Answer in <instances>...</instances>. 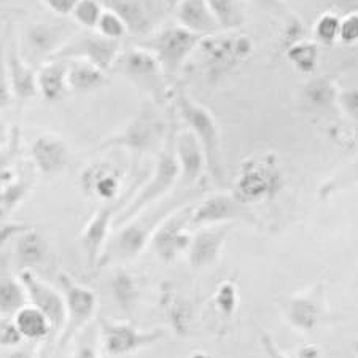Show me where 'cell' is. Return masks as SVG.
I'll list each match as a JSON object with an SVG mask.
<instances>
[{
    "instance_id": "6da1fadb",
    "label": "cell",
    "mask_w": 358,
    "mask_h": 358,
    "mask_svg": "<svg viewBox=\"0 0 358 358\" xmlns=\"http://www.w3.org/2000/svg\"><path fill=\"white\" fill-rule=\"evenodd\" d=\"M193 198V192L183 193L177 198L163 202L157 209L138 213L128 223L121 224L118 233L108 242L106 250L102 253L99 264H108L112 262H128L136 258L147 244L152 241L155 231L159 227L166 217L187 206V202Z\"/></svg>"
},
{
    "instance_id": "7a4b0ae2",
    "label": "cell",
    "mask_w": 358,
    "mask_h": 358,
    "mask_svg": "<svg viewBox=\"0 0 358 358\" xmlns=\"http://www.w3.org/2000/svg\"><path fill=\"white\" fill-rule=\"evenodd\" d=\"M174 137V129L167 132L166 145L159 152L157 167H155L153 174L147 178L145 183L142 185L138 192L132 194L128 206L118 213L117 220H115V227L117 228L132 220V218L137 217L138 213L147 210L148 207H152L155 202H158L161 198H164V196L171 192V188L177 183L178 178H180V166H178L176 155Z\"/></svg>"
},
{
    "instance_id": "3957f363",
    "label": "cell",
    "mask_w": 358,
    "mask_h": 358,
    "mask_svg": "<svg viewBox=\"0 0 358 358\" xmlns=\"http://www.w3.org/2000/svg\"><path fill=\"white\" fill-rule=\"evenodd\" d=\"M174 102L182 120L187 123L188 129L198 137L202 150H204L207 171H209L213 180L222 182L223 164L220 152V131H218L215 118L206 107L193 101L183 91H177Z\"/></svg>"
},
{
    "instance_id": "277c9868",
    "label": "cell",
    "mask_w": 358,
    "mask_h": 358,
    "mask_svg": "<svg viewBox=\"0 0 358 358\" xmlns=\"http://www.w3.org/2000/svg\"><path fill=\"white\" fill-rule=\"evenodd\" d=\"M204 37L187 31L182 26H169L142 40L138 46L148 50L163 69L164 75L174 77L182 71L185 62L192 56Z\"/></svg>"
},
{
    "instance_id": "5b68a950",
    "label": "cell",
    "mask_w": 358,
    "mask_h": 358,
    "mask_svg": "<svg viewBox=\"0 0 358 358\" xmlns=\"http://www.w3.org/2000/svg\"><path fill=\"white\" fill-rule=\"evenodd\" d=\"M206 71L210 77H222L242 64L253 51L252 38L236 31H220L201 40L198 46Z\"/></svg>"
},
{
    "instance_id": "8992f818",
    "label": "cell",
    "mask_w": 358,
    "mask_h": 358,
    "mask_svg": "<svg viewBox=\"0 0 358 358\" xmlns=\"http://www.w3.org/2000/svg\"><path fill=\"white\" fill-rule=\"evenodd\" d=\"M164 137H167L164 123L158 118L152 107L145 106L123 131L108 137L106 142L101 143L99 148H123L129 152L134 159H138L143 155L153 153L159 148Z\"/></svg>"
},
{
    "instance_id": "52a82bcc",
    "label": "cell",
    "mask_w": 358,
    "mask_h": 358,
    "mask_svg": "<svg viewBox=\"0 0 358 358\" xmlns=\"http://www.w3.org/2000/svg\"><path fill=\"white\" fill-rule=\"evenodd\" d=\"M282 185V172L273 157L252 158L242 163L233 194L247 206L275 198Z\"/></svg>"
},
{
    "instance_id": "ba28073f",
    "label": "cell",
    "mask_w": 358,
    "mask_h": 358,
    "mask_svg": "<svg viewBox=\"0 0 358 358\" xmlns=\"http://www.w3.org/2000/svg\"><path fill=\"white\" fill-rule=\"evenodd\" d=\"M120 55L121 42L103 37L97 31H85L80 34L77 32L69 38L66 45L51 59L88 61L108 72L117 64Z\"/></svg>"
},
{
    "instance_id": "9c48e42d",
    "label": "cell",
    "mask_w": 358,
    "mask_h": 358,
    "mask_svg": "<svg viewBox=\"0 0 358 358\" xmlns=\"http://www.w3.org/2000/svg\"><path fill=\"white\" fill-rule=\"evenodd\" d=\"M57 280L66 301V323L59 336V345L64 348L92 319L97 309V296L91 288L77 284L66 273L59 274Z\"/></svg>"
},
{
    "instance_id": "30bf717a",
    "label": "cell",
    "mask_w": 358,
    "mask_h": 358,
    "mask_svg": "<svg viewBox=\"0 0 358 358\" xmlns=\"http://www.w3.org/2000/svg\"><path fill=\"white\" fill-rule=\"evenodd\" d=\"M192 209L193 207H182L172 212L155 231L150 244L161 262L172 263L178 253L189 248L193 239V236L188 234V228L192 227Z\"/></svg>"
},
{
    "instance_id": "8fae6325",
    "label": "cell",
    "mask_w": 358,
    "mask_h": 358,
    "mask_svg": "<svg viewBox=\"0 0 358 358\" xmlns=\"http://www.w3.org/2000/svg\"><path fill=\"white\" fill-rule=\"evenodd\" d=\"M134 193L136 189H132L131 193L124 194L123 198H120L117 202L112 201L108 202V204L102 206L101 209L90 218V222L86 223L80 242H82L88 268H94L96 264L101 263L102 253L106 250V241L112 229V224L117 220L118 213L128 206V202L131 201V194Z\"/></svg>"
},
{
    "instance_id": "7c38bea8",
    "label": "cell",
    "mask_w": 358,
    "mask_h": 358,
    "mask_svg": "<svg viewBox=\"0 0 358 358\" xmlns=\"http://www.w3.org/2000/svg\"><path fill=\"white\" fill-rule=\"evenodd\" d=\"M163 330L142 331L129 323L101 319V336L107 354L121 357L148 348L163 338Z\"/></svg>"
},
{
    "instance_id": "4fadbf2b",
    "label": "cell",
    "mask_w": 358,
    "mask_h": 358,
    "mask_svg": "<svg viewBox=\"0 0 358 358\" xmlns=\"http://www.w3.org/2000/svg\"><path fill=\"white\" fill-rule=\"evenodd\" d=\"M115 67L128 77L132 83H136L148 91L153 97H159L161 94V77H163V69L148 50L142 46H134L128 51H121Z\"/></svg>"
},
{
    "instance_id": "5bb4252c",
    "label": "cell",
    "mask_w": 358,
    "mask_h": 358,
    "mask_svg": "<svg viewBox=\"0 0 358 358\" xmlns=\"http://www.w3.org/2000/svg\"><path fill=\"white\" fill-rule=\"evenodd\" d=\"M20 280L24 285L27 299L32 306L48 317L51 325H53V331L61 333L66 323V301L64 294L56 292L53 287L46 284L42 279L31 273L29 269H22L20 273Z\"/></svg>"
},
{
    "instance_id": "9a60e30c",
    "label": "cell",
    "mask_w": 358,
    "mask_h": 358,
    "mask_svg": "<svg viewBox=\"0 0 358 358\" xmlns=\"http://www.w3.org/2000/svg\"><path fill=\"white\" fill-rule=\"evenodd\" d=\"M248 218L247 206L234 194H213L192 209V227L204 228Z\"/></svg>"
},
{
    "instance_id": "2e32d148",
    "label": "cell",
    "mask_w": 358,
    "mask_h": 358,
    "mask_svg": "<svg viewBox=\"0 0 358 358\" xmlns=\"http://www.w3.org/2000/svg\"><path fill=\"white\" fill-rule=\"evenodd\" d=\"M77 32L73 27L56 24V22H34L26 31L27 56L34 57V59L40 57V59L48 61Z\"/></svg>"
},
{
    "instance_id": "e0dca14e",
    "label": "cell",
    "mask_w": 358,
    "mask_h": 358,
    "mask_svg": "<svg viewBox=\"0 0 358 358\" xmlns=\"http://www.w3.org/2000/svg\"><path fill=\"white\" fill-rule=\"evenodd\" d=\"M174 145L178 166H180V182L183 187L192 188L207 169L204 150L198 137L189 129L176 134Z\"/></svg>"
},
{
    "instance_id": "ac0fdd59",
    "label": "cell",
    "mask_w": 358,
    "mask_h": 358,
    "mask_svg": "<svg viewBox=\"0 0 358 358\" xmlns=\"http://www.w3.org/2000/svg\"><path fill=\"white\" fill-rule=\"evenodd\" d=\"M31 157L37 169L46 177L62 174L71 161V152L61 137L53 134L38 136L31 145Z\"/></svg>"
},
{
    "instance_id": "d6986e66",
    "label": "cell",
    "mask_w": 358,
    "mask_h": 358,
    "mask_svg": "<svg viewBox=\"0 0 358 358\" xmlns=\"http://www.w3.org/2000/svg\"><path fill=\"white\" fill-rule=\"evenodd\" d=\"M231 227L227 224H215V227H204L193 236L189 244V264L193 268H207L213 264L220 257L222 247L228 238Z\"/></svg>"
},
{
    "instance_id": "ffe728a7",
    "label": "cell",
    "mask_w": 358,
    "mask_h": 358,
    "mask_svg": "<svg viewBox=\"0 0 358 358\" xmlns=\"http://www.w3.org/2000/svg\"><path fill=\"white\" fill-rule=\"evenodd\" d=\"M7 69L15 99L27 101L38 96L37 72L27 64L20 43L15 40H11L7 46Z\"/></svg>"
},
{
    "instance_id": "44dd1931",
    "label": "cell",
    "mask_w": 358,
    "mask_h": 358,
    "mask_svg": "<svg viewBox=\"0 0 358 358\" xmlns=\"http://www.w3.org/2000/svg\"><path fill=\"white\" fill-rule=\"evenodd\" d=\"M80 185L83 192L96 198L112 202L118 198L121 188V172L110 163H94L86 167Z\"/></svg>"
},
{
    "instance_id": "7402d4cb",
    "label": "cell",
    "mask_w": 358,
    "mask_h": 358,
    "mask_svg": "<svg viewBox=\"0 0 358 358\" xmlns=\"http://www.w3.org/2000/svg\"><path fill=\"white\" fill-rule=\"evenodd\" d=\"M176 16L178 26L196 36L207 37L222 31L207 0H182L176 8Z\"/></svg>"
},
{
    "instance_id": "603a6c76",
    "label": "cell",
    "mask_w": 358,
    "mask_h": 358,
    "mask_svg": "<svg viewBox=\"0 0 358 358\" xmlns=\"http://www.w3.org/2000/svg\"><path fill=\"white\" fill-rule=\"evenodd\" d=\"M38 94L50 102L64 99L69 88L67 82V61L50 59L45 61L37 71Z\"/></svg>"
},
{
    "instance_id": "cb8c5ba5",
    "label": "cell",
    "mask_w": 358,
    "mask_h": 358,
    "mask_svg": "<svg viewBox=\"0 0 358 358\" xmlns=\"http://www.w3.org/2000/svg\"><path fill=\"white\" fill-rule=\"evenodd\" d=\"M27 293L20 277L10 273L7 264H0V315L13 317L27 304Z\"/></svg>"
},
{
    "instance_id": "d4e9b609",
    "label": "cell",
    "mask_w": 358,
    "mask_h": 358,
    "mask_svg": "<svg viewBox=\"0 0 358 358\" xmlns=\"http://www.w3.org/2000/svg\"><path fill=\"white\" fill-rule=\"evenodd\" d=\"M69 88L75 92L94 91L107 82V72L88 61H67Z\"/></svg>"
},
{
    "instance_id": "484cf974",
    "label": "cell",
    "mask_w": 358,
    "mask_h": 358,
    "mask_svg": "<svg viewBox=\"0 0 358 358\" xmlns=\"http://www.w3.org/2000/svg\"><path fill=\"white\" fill-rule=\"evenodd\" d=\"M13 320L24 339L42 341L55 334L48 317L32 304H26L24 308H21L13 315Z\"/></svg>"
},
{
    "instance_id": "4316f807",
    "label": "cell",
    "mask_w": 358,
    "mask_h": 358,
    "mask_svg": "<svg viewBox=\"0 0 358 358\" xmlns=\"http://www.w3.org/2000/svg\"><path fill=\"white\" fill-rule=\"evenodd\" d=\"M46 257V242L43 236L34 228L21 233L15 242V259L18 266L27 269L43 263Z\"/></svg>"
},
{
    "instance_id": "83f0119b",
    "label": "cell",
    "mask_w": 358,
    "mask_h": 358,
    "mask_svg": "<svg viewBox=\"0 0 358 358\" xmlns=\"http://www.w3.org/2000/svg\"><path fill=\"white\" fill-rule=\"evenodd\" d=\"M103 5L123 20L129 34L142 36V34H148L150 27H152L147 10L138 0H106Z\"/></svg>"
},
{
    "instance_id": "f1b7e54d",
    "label": "cell",
    "mask_w": 358,
    "mask_h": 358,
    "mask_svg": "<svg viewBox=\"0 0 358 358\" xmlns=\"http://www.w3.org/2000/svg\"><path fill=\"white\" fill-rule=\"evenodd\" d=\"M303 96L306 102L315 110H330L331 107L338 106L339 90L331 77L322 75L306 83Z\"/></svg>"
},
{
    "instance_id": "f546056e",
    "label": "cell",
    "mask_w": 358,
    "mask_h": 358,
    "mask_svg": "<svg viewBox=\"0 0 358 358\" xmlns=\"http://www.w3.org/2000/svg\"><path fill=\"white\" fill-rule=\"evenodd\" d=\"M285 55L290 64L294 67V71H298L299 73L310 75L319 67L320 48L317 42H309V40L303 38L288 46Z\"/></svg>"
},
{
    "instance_id": "4dcf8cb0",
    "label": "cell",
    "mask_w": 358,
    "mask_h": 358,
    "mask_svg": "<svg viewBox=\"0 0 358 358\" xmlns=\"http://www.w3.org/2000/svg\"><path fill=\"white\" fill-rule=\"evenodd\" d=\"M110 290L115 303L124 313H131L136 308L141 290H138V284L136 279L129 273H126V271H117L110 280Z\"/></svg>"
},
{
    "instance_id": "1f68e13d",
    "label": "cell",
    "mask_w": 358,
    "mask_h": 358,
    "mask_svg": "<svg viewBox=\"0 0 358 358\" xmlns=\"http://www.w3.org/2000/svg\"><path fill=\"white\" fill-rule=\"evenodd\" d=\"M161 301H163V308H164V313L167 320L171 322V325L174 327V330L177 333H185L188 328V322H189V304L178 296L177 292L174 288H167L164 287V292H163V298H161Z\"/></svg>"
},
{
    "instance_id": "d6a6232c",
    "label": "cell",
    "mask_w": 358,
    "mask_h": 358,
    "mask_svg": "<svg viewBox=\"0 0 358 358\" xmlns=\"http://www.w3.org/2000/svg\"><path fill=\"white\" fill-rule=\"evenodd\" d=\"M222 31H238L245 20L239 0H207Z\"/></svg>"
},
{
    "instance_id": "836d02e7",
    "label": "cell",
    "mask_w": 358,
    "mask_h": 358,
    "mask_svg": "<svg viewBox=\"0 0 358 358\" xmlns=\"http://www.w3.org/2000/svg\"><path fill=\"white\" fill-rule=\"evenodd\" d=\"M103 11H106V5L101 0H80L73 10L72 18L85 31H96Z\"/></svg>"
},
{
    "instance_id": "e575fe53",
    "label": "cell",
    "mask_w": 358,
    "mask_h": 358,
    "mask_svg": "<svg viewBox=\"0 0 358 358\" xmlns=\"http://www.w3.org/2000/svg\"><path fill=\"white\" fill-rule=\"evenodd\" d=\"M288 314H290V320L293 322V325L304 328V330L313 328L317 323V319H319L317 306L310 301V299L303 298H299L296 301L292 303Z\"/></svg>"
},
{
    "instance_id": "d590c367",
    "label": "cell",
    "mask_w": 358,
    "mask_h": 358,
    "mask_svg": "<svg viewBox=\"0 0 358 358\" xmlns=\"http://www.w3.org/2000/svg\"><path fill=\"white\" fill-rule=\"evenodd\" d=\"M339 29L341 18L338 15L323 13L314 26L315 42L320 45H333L339 40Z\"/></svg>"
},
{
    "instance_id": "8d00e7d4",
    "label": "cell",
    "mask_w": 358,
    "mask_h": 358,
    "mask_svg": "<svg viewBox=\"0 0 358 358\" xmlns=\"http://www.w3.org/2000/svg\"><path fill=\"white\" fill-rule=\"evenodd\" d=\"M357 182H358V159H355L354 163L349 164L348 167H344L339 174L330 178L327 183H323V187L320 188L322 198H328L330 194L341 192V189L349 188Z\"/></svg>"
},
{
    "instance_id": "74e56055",
    "label": "cell",
    "mask_w": 358,
    "mask_h": 358,
    "mask_svg": "<svg viewBox=\"0 0 358 358\" xmlns=\"http://www.w3.org/2000/svg\"><path fill=\"white\" fill-rule=\"evenodd\" d=\"M96 31L101 34V36L110 38V40H117V42H121L126 36H128L129 31L126 24L123 22V20L120 18V16L115 13V11L106 8L103 11L102 18L99 21V24H97Z\"/></svg>"
},
{
    "instance_id": "f35d334b",
    "label": "cell",
    "mask_w": 358,
    "mask_h": 358,
    "mask_svg": "<svg viewBox=\"0 0 358 358\" xmlns=\"http://www.w3.org/2000/svg\"><path fill=\"white\" fill-rule=\"evenodd\" d=\"M15 101L13 91L7 69V48H5L3 37L0 36V112L7 110Z\"/></svg>"
},
{
    "instance_id": "ab89813d",
    "label": "cell",
    "mask_w": 358,
    "mask_h": 358,
    "mask_svg": "<svg viewBox=\"0 0 358 358\" xmlns=\"http://www.w3.org/2000/svg\"><path fill=\"white\" fill-rule=\"evenodd\" d=\"M215 304L217 309L224 315H231L238 308V290L233 284L224 282L220 285L215 294Z\"/></svg>"
},
{
    "instance_id": "60d3db41",
    "label": "cell",
    "mask_w": 358,
    "mask_h": 358,
    "mask_svg": "<svg viewBox=\"0 0 358 358\" xmlns=\"http://www.w3.org/2000/svg\"><path fill=\"white\" fill-rule=\"evenodd\" d=\"M24 339L20 333L13 317L0 315V345L2 348H16Z\"/></svg>"
},
{
    "instance_id": "b9f144b4",
    "label": "cell",
    "mask_w": 358,
    "mask_h": 358,
    "mask_svg": "<svg viewBox=\"0 0 358 358\" xmlns=\"http://www.w3.org/2000/svg\"><path fill=\"white\" fill-rule=\"evenodd\" d=\"M339 40L345 45L358 42V11H350L344 18H341Z\"/></svg>"
},
{
    "instance_id": "7bdbcfd3",
    "label": "cell",
    "mask_w": 358,
    "mask_h": 358,
    "mask_svg": "<svg viewBox=\"0 0 358 358\" xmlns=\"http://www.w3.org/2000/svg\"><path fill=\"white\" fill-rule=\"evenodd\" d=\"M338 107L348 115L349 118L358 121V86L339 91Z\"/></svg>"
},
{
    "instance_id": "ee69618b",
    "label": "cell",
    "mask_w": 358,
    "mask_h": 358,
    "mask_svg": "<svg viewBox=\"0 0 358 358\" xmlns=\"http://www.w3.org/2000/svg\"><path fill=\"white\" fill-rule=\"evenodd\" d=\"M29 224L26 223H0V248L8 244L11 239H16L21 233L27 231Z\"/></svg>"
},
{
    "instance_id": "f6af8a7d",
    "label": "cell",
    "mask_w": 358,
    "mask_h": 358,
    "mask_svg": "<svg viewBox=\"0 0 358 358\" xmlns=\"http://www.w3.org/2000/svg\"><path fill=\"white\" fill-rule=\"evenodd\" d=\"M46 8H50L57 16H72L73 10L80 3V0H42Z\"/></svg>"
},
{
    "instance_id": "bcb514c9",
    "label": "cell",
    "mask_w": 358,
    "mask_h": 358,
    "mask_svg": "<svg viewBox=\"0 0 358 358\" xmlns=\"http://www.w3.org/2000/svg\"><path fill=\"white\" fill-rule=\"evenodd\" d=\"M252 2L268 13L287 15V5L284 0H252Z\"/></svg>"
},
{
    "instance_id": "7dc6e473",
    "label": "cell",
    "mask_w": 358,
    "mask_h": 358,
    "mask_svg": "<svg viewBox=\"0 0 358 358\" xmlns=\"http://www.w3.org/2000/svg\"><path fill=\"white\" fill-rule=\"evenodd\" d=\"M263 348L269 358H288L285 354H282L279 348H277L269 336H263Z\"/></svg>"
},
{
    "instance_id": "c3c4849f",
    "label": "cell",
    "mask_w": 358,
    "mask_h": 358,
    "mask_svg": "<svg viewBox=\"0 0 358 358\" xmlns=\"http://www.w3.org/2000/svg\"><path fill=\"white\" fill-rule=\"evenodd\" d=\"M73 358H101L96 349L90 344H80L78 349L75 350Z\"/></svg>"
},
{
    "instance_id": "681fc988",
    "label": "cell",
    "mask_w": 358,
    "mask_h": 358,
    "mask_svg": "<svg viewBox=\"0 0 358 358\" xmlns=\"http://www.w3.org/2000/svg\"><path fill=\"white\" fill-rule=\"evenodd\" d=\"M298 358H323L322 352L315 345H308V348H303V350L298 354Z\"/></svg>"
},
{
    "instance_id": "f907efd6",
    "label": "cell",
    "mask_w": 358,
    "mask_h": 358,
    "mask_svg": "<svg viewBox=\"0 0 358 358\" xmlns=\"http://www.w3.org/2000/svg\"><path fill=\"white\" fill-rule=\"evenodd\" d=\"M8 358H34V357L26 350H15Z\"/></svg>"
},
{
    "instance_id": "816d5d0a",
    "label": "cell",
    "mask_w": 358,
    "mask_h": 358,
    "mask_svg": "<svg viewBox=\"0 0 358 358\" xmlns=\"http://www.w3.org/2000/svg\"><path fill=\"white\" fill-rule=\"evenodd\" d=\"M180 2H182V0H166V3L169 5V8H172V10H176L177 5Z\"/></svg>"
},
{
    "instance_id": "f5cc1de1",
    "label": "cell",
    "mask_w": 358,
    "mask_h": 358,
    "mask_svg": "<svg viewBox=\"0 0 358 358\" xmlns=\"http://www.w3.org/2000/svg\"><path fill=\"white\" fill-rule=\"evenodd\" d=\"M189 358H210L207 354H204V352H194V354L189 357Z\"/></svg>"
},
{
    "instance_id": "db71d44e",
    "label": "cell",
    "mask_w": 358,
    "mask_h": 358,
    "mask_svg": "<svg viewBox=\"0 0 358 358\" xmlns=\"http://www.w3.org/2000/svg\"><path fill=\"white\" fill-rule=\"evenodd\" d=\"M0 36H2V34H0Z\"/></svg>"
}]
</instances>
